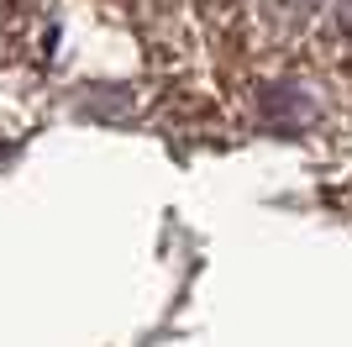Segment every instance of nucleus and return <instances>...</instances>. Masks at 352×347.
Segmentation results:
<instances>
[{
	"mask_svg": "<svg viewBox=\"0 0 352 347\" xmlns=\"http://www.w3.org/2000/svg\"><path fill=\"white\" fill-rule=\"evenodd\" d=\"M337 21H342V32L352 37V0H337Z\"/></svg>",
	"mask_w": 352,
	"mask_h": 347,
	"instance_id": "f257e3e1",
	"label": "nucleus"
}]
</instances>
